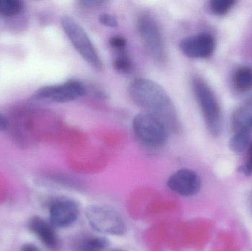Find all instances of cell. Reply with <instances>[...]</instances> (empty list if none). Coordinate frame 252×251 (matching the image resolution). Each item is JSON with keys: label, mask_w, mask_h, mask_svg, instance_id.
Returning <instances> with one entry per match:
<instances>
[{"label": "cell", "mask_w": 252, "mask_h": 251, "mask_svg": "<svg viewBox=\"0 0 252 251\" xmlns=\"http://www.w3.org/2000/svg\"><path fill=\"white\" fill-rule=\"evenodd\" d=\"M113 66L115 70L123 74H127L130 72L132 68L131 60L126 52L118 53L114 59Z\"/></svg>", "instance_id": "obj_17"}, {"label": "cell", "mask_w": 252, "mask_h": 251, "mask_svg": "<svg viewBox=\"0 0 252 251\" xmlns=\"http://www.w3.org/2000/svg\"></svg>", "instance_id": "obj_25"}, {"label": "cell", "mask_w": 252, "mask_h": 251, "mask_svg": "<svg viewBox=\"0 0 252 251\" xmlns=\"http://www.w3.org/2000/svg\"><path fill=\"white\" fill-rule=\"evenodd\" d=\"M106 238L97 236H87L78 243V251H104L109 246Z\"/></svg>", "instance_id": "obj_13"}, {"label": "cell", "mask_w": 252, "mask_h": 251, "mask_svg": "<svg viewBox=\"0 0 252 251\" xmlns=\"http://www.w3.org/2000/svg\"><path fill=\"white\" fill-rule=\"evenodd\" d=\"M233 132H252V95L235 111L232 117Z\"/></svg>", "instance_id": "obj_12"}, {"label": "cell", "mask_w": 252, "mask_h": 251, "mask_svg": "<svg viewBox=\"0 0 252 251\" xmlns=\"http://www.w3.org/2000/svg\"><path fill=\"white\" fill-rule=\"evenodd\" d=\"M61 25L69 41L83 58L95 70H103V63L88 34L83 27L70 16H63Z\"/></svg>", "instance_id": "obj_3"}, {"label": "cell", "mask_w": 252, "mask_h": 251, "mask_svg": "<svg viewBox=\"0 0 252 251\" xmlns=\"http://www.w3.org/2000/svg\"><path fill=\"white\" fill-rule=\"evenodd\" d=\"M192 90L202 112L207 129L214 137H219L222 131V113L220 105L210 85L204 79L194 77Z\"/></svg>", "instance_id": "obj_2"}, {"label": "cell", "mask_w": 252, "mask_h": 251, "mask_svg": "<svg viewBox=\"0 0 252 251\" xmlns=\"http://www.w3.org/2000/svg\"><path fill=\"white\" fill-rule=\"evenodd\" d=\"M167 187L179 195L190 197L196 195L201 190V178L193 170L182 169L170 177Z\"/></svg>", "instance_id": "obj_10"}, {"label": "cell", "mask_w": 252, "mask_h": 251, "mask_svg": "<svg viewBox=\"0 0 252 251\" xmlns=\"http://www.w3.org/2000/svg\"><path fill=\"white\" fill-rule=\"evenodd\" d=\"M21 251H40L38 250L36 246H33L32 244H27L22 247Z\"/></svg>", "instance_id": "obj_23"}, {"label": "cell", "mask_w": 252, "mask_h": 251, "mask_svg": "<svg viewBox=\"0 0 252 251\" xmlns=\"http://www.w3.org/2000/svg\"><path fill=\"white\" fill-rule=\"evenodd\" d=\"M182 53L189 58H207L216 48V40L207 32L185 37L179 44Z\"/></svg>", "instance_id": "obj_8"}, {"label": "cell", "mask_w": 252, "mask_h": 251, "mask_svg": "<svg viewBox=\"0 0 252 251\" xmlns=\"http://www.w3.org/2000/svg\"><path fill=\"white\" fill-rule=\"evenodd\" d=\"M132 128L138 140L150 148H159L167 142V127L149 113L144 112L136 115L132 122Z\"/></svg>", "instance_id": "obj_4"}, {"label": "cell", "mask_w": 252, "mask_h": 251, "mask_svg": "<svg viewBox=\"0 0 252 251\" xmlns=\"http://www.w3.org/2000/svg\"><path fill=\"white\" fill-rule=\"evenodd\" d=\"M241 169L245 175H252V142L248 147L247 162L244 166L241 167Z\"/></svg>", "instance_id": "obj_21"}, {"label": "cell", "mask_w": 252, "mask_h": 251, "mask_svg": "<svg viewBox=\"0 0 252 251\" xmlns=\"http://www.w3.org/2000/svg\"><path fill=\"white\" fill-rule=\"evenodd\" d=\"M87 94L84 84L76 80H69L57 85L42 87L35 93L36 98L53 103H67L78 100Z\"/></svg>", "instance_id": "obj_7"}, {"label": "cell", "mask_w": 252, "mask_h": 251, "mask_svg": "<svg viewBox=\"0 0 252 251\" xmlns=\"http://www.w3.org/2000/svg\"><path fill=\"white\" fill-rule=\"evenodd\" d=\"M250 133H235L229 140V147L234 153H242L250 146Z\"/></svg>", "instance_id": "obj_15"}, {"label": "cell", "mask_w": 252, "mask_h": 251, "mask_svg": "<svg viewBox=\"0 0 252 251\" xmlns=\"http://www.w3.org/2000/svg\"><path fill=\"white\" fill-rule=\"evenodd\" d=\"M50 223L57 228H66L75 222L79 215V208L74 200L59 197L50 203L49 208Z\"/></svg>", "instance_id": "obj_9"}, {"label": "cell", "mask_w": 252, "mask_h": 251, "mask_svg": "<svg viewBox=\"0 0 252 251\" xmlns=\"http://www.w3.org/2000/svg\"><path fill=\"white\" fill-rule=\"evenodd\" d=\"M23 4L19 0H0V16H13L20 13Z\"/></svg>", "instance_id": "obj_16"}, {"label": "cell", "mask_w": 252, "mask_h": 251, "mask_svg": "<svg viewBox=\"0 0 252 251\" xmlns=\"http://www.w3.org/2000/svg\"><path fill=\"white\" fill-rule=\"evenodd\" d=\"M136 25L147 51L154 60L162 63L166 58V50L158 22L152 15L143 13L138 17Z\"/></svg>", "instance_id": "obj_6"}, {"label": "cell", "mask_w": 252, "mask_h": 251, "mask_svg": "<svg viewBox=\"0 0 252 251\" xmlns=\"http://www.w3.org/2000/svg\"><path fill=\"white\" fill-rule=\"evenodd\" d=\"M8 127V122L3 115L0 113V131H5Z\"/></svg>", "instance_id": "obj_22"}, {"label": "cell", "mask_w": 252, "mask_h": 251, "mask_svg": "<svg viewBox=\"0 0 252 251\" xmlns=\"http://www.w3.org/2000/svg\"><path fill=\"white\" fill-rule=\"evenodd\" d=\"M234 84L237 89L242 92L252 89V68H240L234 75Z\"/></svg>", "instance_id": "obj_14"}, {"label": "cell", "mask_w": 252, "mask_h": 251, "mask_svg": "<svg viewBox=\"0 0 252 251\" xmlns=\"http://www.w3.org/2000/svg\"><path fill=\"white\" fill-rule=\"evenodd\" d=\"M235 3V0H213L210 1V8L215 14L223 16L230 11Z\"/></svg>", "instance_id": "obj_18"}, {"label": "cell", "mask_w": 252, "mask_h": 251, "mask_svg": "<svg viewBox=\"0 0 252 251\" xmlns=\"http://www.w3.org/2000/svg\"><path fill=\"white\" fill-rule=\"evenodd\" d=\"M28 227L46 247L51 250H56L59 248V237L50 223L39 217H33L30 220Z\"/></svg>", "instance_id": "obj_11"}, {"label": "cell", "mask_w": 252, "mask_h": 251, "mask_svg": "<svg viewBox=\"0 0 252 251\" xmlns=\"http://www.w3.org/2000/svg\"><path fill=\"white\" fill-rule=\"evenodd\" d=\"M128 94L133 103L164 123L168 131L179 132L180 122L177 112L167 91L157 82L138 78L130 83Z\"/></svg>", "instance_id": "obj_1"}, {"label": "cell", "mask_w": 252, "mask_h": 251, "mask_svg": "<svg viewBox=\"0 0 252 251\" xmlns=\"http://www.w3.org/2000/svg\"><path fill=\"white\" fill-rule=\"evenodd\" d=\"M109 44L112 48L117 52V53L126 51L127 42L124 37L114 35L109 39Z\"/></svg>", "instance_id": "obj_19"}, {"label": "cell", "mask_w": 252, "mask_h": 251, "mask_svg": "<svg viewBox=\"0 0 252 251\" xmlns=\"http://www.w3.org/2000/svg\"><path fill=\"white\" fill-rule=\"evenodd\" d=\"M121 251V250H119V251Z\"/></svg>", "instance_id": "obj_24"}, {"label": "cell", "mask_w": 252, "mask_h": 251, "mask_svg": "<svg viewBox=\"0 0 252 251\" xmlns=\"http://www.w3.org/2000/svg\"><path fill=\"white\" fill-rule=\"evenodd\" d=\"M99 21L102 25L109 28H117L118 26V22L116 18L109 13H103L99 17Z\"/></svg>", "instance_id": "obj_20"}, {"label": "cell", "mask_w": 252, "mask_h": 251, "mask_svg": "<svg viewBox=\"0 0 252 251\" xmlns=\"http://www.w3.org/2000/svg\"><path fill=\"white\" fill-rule=\"evenodd\" d=\"M87 221L93 229L102 234L122 235L126 225L121 214L112 206L104 204L92 205L86 210Z\"/></svg>", "instance_id": "obj_5"}]
</instances>
